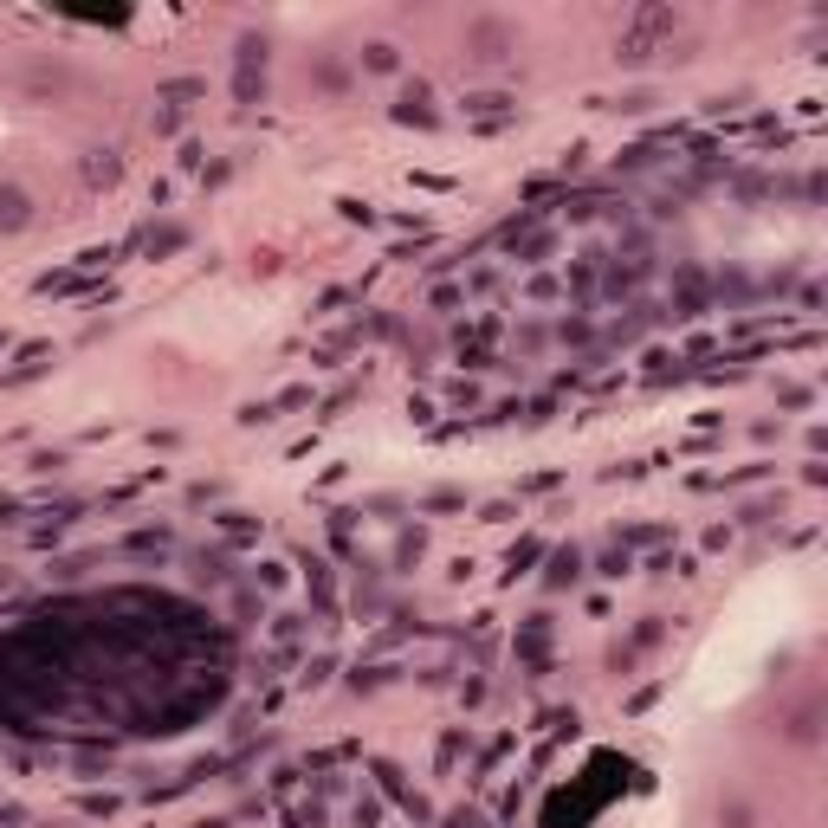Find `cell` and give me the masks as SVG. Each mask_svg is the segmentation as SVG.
<instances>
[{
	"instance_id": "6da1fadb",
	"label": "cell",
	"mask_w": 828,
	"mask_h": 828,
	"mask_svg": "<svg viewBox=\"0 0 828 828\" xmlns=\"http://www.w3.org/2000/svg\"><path fill=\"white\" fill-rule=\"evenodd\" d=\"M0 220L20 227V220H26V195H13V188H7V195H0Z\"/></svg>"
}]
</instances>
